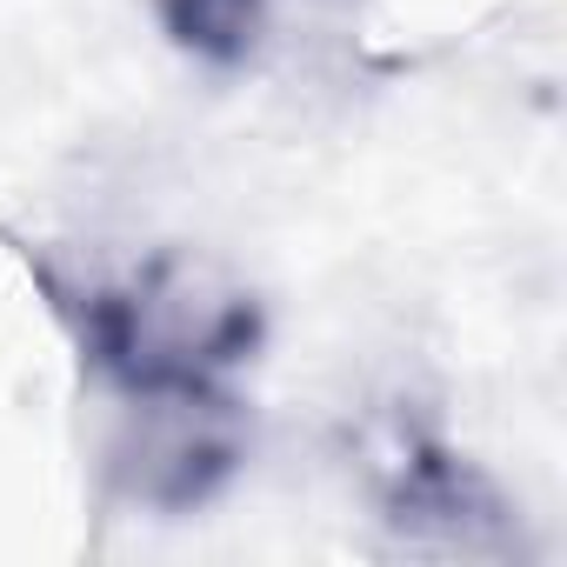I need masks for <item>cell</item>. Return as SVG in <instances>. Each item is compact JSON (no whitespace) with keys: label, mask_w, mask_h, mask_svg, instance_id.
<instances>
[{"label":"cell","mask_w":567,"mask_h":567,"mask_svg":"<svg viewBox=\"0 0 567 567\" xmlns=\"http://www.w3.org/2000/svg\"><path fill=\"white\" fill-rule=\"evenodd\" d=\"M374 520L388 527V547L427 554V560H514L527 554L520 507L501 494V481L447 447L434 427H388L368 467Z\"/></svg>","instance_id":"obj_2"},{"label":"cell","mask_w":567,"mask_h":567,"mask_svg":"<svg viewBox=\"0 0 567 567\" xmlns=\"http://www.w3.org/2000/svg\"><path fill=\"white\" fill-rule=\"evenodd\" d=\"M68 308L87 368L114 394L227 388L267 334L254 288L194 247H161L87 295H68Z\"/></svg>","instance_id":"obj_1"},{"label":"cell","mask_w":567,"mask_h":567,"mask_svg":"<svg viewBox=\"0 0 567 567\" xmlns=\"http://www.w3.org/2000/svg\"><path fill=\"white\" fill-rule=\"evenodd\" d=\"M154 14H161V34L187 61H200L214 74H240L260 61L274 0H154Z\"/></svg>","instance_id":"obj_4"},{"label":"cell","mask_w":567,"mask_h":567,"mask_svg":"<svg viewBox=\"0 0 567 567\" xmlns=\"http://www.w3.org/2000/svg\"><path fill=\"white\" fill-rule=\"evenodd\" d=\"M107 481L121 501L154 514H194L247 461V408L227 388H154L114 394Z\"/></svg>","instance_id":"obj_3"}]
</instances>
